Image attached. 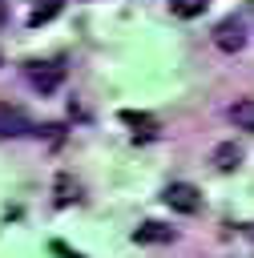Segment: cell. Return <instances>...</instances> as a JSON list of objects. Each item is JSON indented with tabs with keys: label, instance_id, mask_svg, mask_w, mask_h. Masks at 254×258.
I'll list each match as a JSON object with an SVG mask.
<instances>
[{
	"label": "cell",
	"instance_id": "obj_10",
	"mask_svg": "<svg viewBox=\"0 0 254 258\" xmlns=\"http://www.w3.org/2000/svg\"><path fill=\"white\" fill-rule=\"evenodd\" d=\"M206 4H210V0H169V12L181 16V20H194V16L206 12Z\"/></svg>",
	"mask_w": 254,
	"mask_h": 258
},
{
	"label": "cell",
	"instance_id": "obj_6",
	"mask_svg": "<svg viewBox=\"0 0 254 258\" xmlns=\"http://www.w3.org/2000/svg\"><path fill=\"white\" fill-rule=\"evenodd\" d=\"M214 165H218L222 173H230V169H238V165H242V149H238L234 141H222V145L214 149Z\"/></svg>",
	"mask_w": 254,
	"mask_h": 258
},
{
	"label": "cell",
	"instance_id": "obj_11",
	"mask_svg": "<svg viewBox=\"0 0 254 258\" xmlns=\"http://www.w3.org/2000/svg\"><path fill=\"white\" fill-rule=\"evenodd\" d=\"M52 250H56L60 258H81V254H73V250H69V246H60V242H52Z\"/></svg>",
	"mask_w": 254,
	"mask_h": 258
},
{
	"label": "cell",
	"instance_id": "obj_1",
	"mask_svg": "<svg viewBox=\"0 0 254 258\" xmlns=\"http://www.w3.org/2000/svg\"><path fill=\"white\" fill-rule=\"evenodd\" d=\"M24 81L36 93H52L65 81V64H56V60H24Z\"/></svg>",
	"mask_w": 254,
	"mask_h": 258
},
{
	"label": "cell",
	"instance_id": "obj_3",
	"mask_svg": "<svg viewBox=\"0 0 254 258\" xmlns=\"http://www.w3.org/2000/svg\"><path fill=\"white\" fill-rule=\"evenodd\" d=\"M214 44H218L222 52H242V48H246V28H242V20H234V16L218 20V28H214Z\"/></svg>",
	"mask_w": 254,
	"mask_h": 258
},
{
	"label": "cell",
	"instance_id": "obj_9",
	"mask_svg": "<svg viewBox=\"0 0 254 258\" xmlns=\"http://www.w3.org/2000/svg\"><path fill=\"white\" fill-rule=\"evenodd\" d=\"M60 8H65V0H36V8H32L28 24H32V28H40V24H48V20H52Z\"/></svg>",
	"mask_w": 254,
	"mask_h": 258
},
{
	"label": "cell",
	"instance_id": "obj_12",
	"mask_svg": "<svg viewBox=\"0 0 254 258\" xmlns=\"http://www.w3.org/2000/svg\"><path fill=\"white\" fill-rule=\"evenodd\" d=\"M4 16H8V8H4V0H0V24H4Z\"/></svg>",
	"mask_w": 254,
	"mask_h": 258
},
{
	"label": "cell",
	"instance_id": "obj_8",
	"mask_svg": "<svg viewBox=\"0 0 254 258\" xmlns=\"http://www.w3.org/2000/svg\"><path fill=\"white\" fill-rule=\"evenodd\" d=\"M121 121H125V125H133V133H137V137H153V133H157V121H153L149 113H133V109H125V113H121Z\"/></svg>",
	"mask_w": 254,
	"mask_h": 258
},
{
	"label": "cell",
	"instance_id": "obj_4",
	"mask_svg": "<svg viewBox=\"0 0 254 258\" xmlns=\"http://www.w3.org/2000/svg\"><path fill=\"white\" fill-rule=\"evenodd\" d=\"M133 242H141V246H165V242H173V230L161 226V222H141L133 230Z\"/></svg>",
	"mask_w": 254,
	"mask_h": 258
},
{
	"label": "cell",
	"instance_id": "obj_2",
	"mask_svg": "<svg viewBox=\"0 0 254 258\" xmlns=\"http://www.w3.org/2000/svg\"><path fill=\"white\" fill-rule=\"evenodd\" d=\"M161 198H165V206L177 210V214H198V210H202V189L189 185V181H169Z\"/></svg>",
	"mask_w": 254,
	"mask_h": 258
},
{
	"label": "cell",
	"instance_id": "obj_7",
	"mask_svg": "<svg viewBox=\"0 0 254 258\" xmlns=\"http://www.w3.org/2000/svg\"><path fill=\"white\" fill-rule=\"evenodd\" d=\"M230 121H234L238 129H250V133H254V97L234 101V105H230Z\"/></svg>",
	"mask_w": 254,
	"mask_h": 258
},
{
	"label": "cell",
	"instance_id": "obj_5",
	"mask_svg": "<svg viewBox=\"0 0 254 258\" xmlns=\"http://www.w3.org/2000/svg\"><path fill=\"white\" fill-rule=\"evenodd\" d=\"M24 129H28V117H24L16 105L0 101V137H16V133H24Z\"/></svg>",
	"mask_w": 254,
	"mask_h": 258
},
{
	"label": "cell",
	"instance_id": "obj_13",
	"mask_svg": "<svg viewBox=\"0 0 254 258\" xmlns=\"http://www.w3.org/2000/svg\"><path fill=\"white\" fill-rule=\"evenodd\" d=\"M250 12H254V0H250Z\"/></svg>",
	"mask_w": 254,
	"mask_h": 258
}]
</instances>
